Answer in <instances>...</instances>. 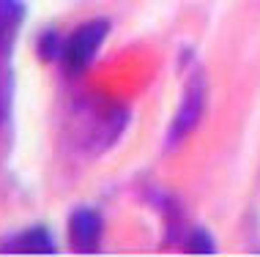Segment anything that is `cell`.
<instances>
[{
	"label": "cell",
	"instance_id": "obj_7",
	"mask_svg": "<svg viewBox=\"0 0 260 257\" xmlns=\"http://www.w3.org/2000/svg\"><path fill=\"white\" fill-rule=\"evenodd\" d=\"M181 246L189 254H216V238L206 227H186V233L181 235Z\"/></svg>",
	"mask_w": 260,
	"mask_h": 257
},
{
	"label": "cell",
	"instance_id": "obj_8",
	"mask_svg": "<svg viewBox=\"0 0 260 257\" xmlns=\"http://www.w3.org/2000/svg\"><path fill=\"white\" fill-rule=\"evenodd\" d=\"M63 33H58L55 27H47V30L39 33L36 39V55L39 60H44V63H55V60H60V52H63Z\"/></svg>",
	"mask_w": 260,
	"mask_h": 257
},
{
	"label": "cell",
	"instance_id": "obj_2",
	"mask_svg": "<svg viewBox=\"0 0 260 257\" xmlns=\"http://www.w3.org/2000/svg\"><path fill=\"white\" fill-rule=\"evenodd\" d=\"M206 107H208V77L198 66L189 71L184 90H181V99L175 104V113L170 118V126H167V134H165L167 151L181 148L198 131V126L203 123V115H206Z\"/></svg>",
	"mask_w": 260,
	"mask_h": 257
},
{
	"label": "cell",
	"instance_id": "obj_6",
	"mask_svg": "<svg viewBox=\"0 0 260 257\" xmlns=\"http://www.w3.org/2000/svg\"><path fill=\"white\" fill-rule=\"evenodd\" d=\"M25 19H27L25 0H0V58H6L14 50Z\"/></svg>",
	"mask_w": 260,
	"mask_h": 257
},
{
	"label": "cell",
	"instance_id": "obj_4",
	"mask_svg": "<svg viewBox=\"0 0 260 257\" xmlns=\"http://www.w3.org/2000/svg\"><path fill=\"white\" fill-rule=\"evenodd\" d=\"M104 213L96 205H77L66 219V235L69 246L77 254H96L102 252L104 241Z\"/></svg>",
	"mask_w": 260,
	"mask_h": 257
},
{
	"label": "cell",
	"instance_id": "obj_5",
	"mask_svg": "<svg viewBox=\"0 0 260 257\" xmlns=\"http://www.w3.org/2000/svg\"><path fill=\"white\" fill-rule=\"evenodd\" d=\"M58 241L44 225H30L22 230L6 233L0 238V254H55Z\"/></svg>",
	"mask_w": 260,
	"mask_h": 257
},
{
	"label": "cell",
	"instance_id": "obj_1",
	"mask_svg": "<svg viewBox=\"0 0 260 257\" xmlns=\"http://www.w3.org/2000/svg\"><path fill=\"white\" fill-rule=\"evenodd\" d=\"M132 121V109L118 99L102 93H88L72 104L66 118L69 142L82 156H102L123 137Z\"/></svg>",
	"mask_w": 260,
	"mask_h": 257
},
{
	"label": "cell",
	"instance_id": "obj_9",
	"mask_svg": "<svg viewBox=\"0 0 260 257\" xmlns=\"http://www.w3.org/2000/svg\"><path fill=\"white\" fill-rule=\"evenodd\" d=\"M11 104H14V77L11 71L0 63V134L11 118Z\"/></svg>",
	"mask_w": 260,
	"mask_h": 257
},
{
	"label": "cell",
	"instance_id": "obj_3",
	"mask_svg": "<svg viewBox=\"0 0 260 257\" xmlns=\"http://www.w3.org/2000/svg\"><path fill=\"white\" fill-rule=\"evenodd\" d=\"M107 36H110V19H104V17H93L77 25L63 39V52L58 60L63 66V74L66 77H82L93 66V60L99 58Z\"/></svg>",
	"mask_w": 260,
	"mask_h": 257
}]
</instances>
